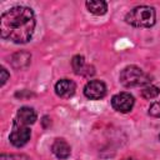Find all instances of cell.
Listing matches in <instances>:
<instances>
[{
    "instance_id": "6da1fadb",
    "label": "cell",
    "mask_w": 160,
    "mask_h": 160,
    "mask_svg": "<svg viewBox=\"0 0 160 160\" xmlns=\"http://www.w3.org/2000/svg\"><path fill=\"white\" fill-rule=\"evenodd\" d=\"M36 25L32 9L28 6H14L0 18L1 38L15 44L28 42L34 34Z\"/></svg>"
},
{
    "instance_id": "7a4b0ae2",
    "label": "cell",
    "mask_w": 160,
    "mask_h": 160,
    "mask_svg": "<svg viewBox=\"0 0 160 160\" xmlns=\"http://www.w3.org/2000/svg\"><path fill=\"white\" fill-rule=\"evenodd\" d=\"M125 21L135 28H151L156 21V12L151 6L140 5L126 14Z\"/></svg>"
},
{
    "instance_id": "3957f363",
    "label": "cell",
    "mask_w": 160,
    "mask_h": 160,
    "mask_svg": "<svg viewBox=\"0 0 160 160\" xmlns=\"http://www.w3.org/2000/svg\"><path fill=\"white\" fill-rule=\"evenodd\" d=\"M120 82L125 88H136V86H146L150 84V76L145 74L140 68L135 65L126 66L120 72Z\"/></svg>"
},
{
    "instance_id": "277c9868",
    "label": "cell",
    "mask_w": 160,
    "mask_h": 160,
    "mask_svg": "<svg viewBox=\"0 0 160 160\" xmlns=\"http://www.w3.org/2000/svg\"><path fill=\"white\" fill-rule=\"evenodd\" d=\"M30 135H31V131H30V129L26 125H22V124H19V122L14 121L12 130L10 132L9 140H10V142L14 146L21 148V146H24L29 141Z\"/></svg>"
},
{
    "instance_id": "5b68a950",
    "label": "cell",
    "mask_w": 160,
    "mask_h": 160,
    "mask_svg": "<svg viewBox=\"0 0 160 160\" xmlns=\"http://www.w3.org/2000/svg\"><path fill=\"white\" fill-rule=\"evenodd\" d=\"M135 104V100H134V96L130 94V92H119L116 95H114L111 98V106L119 111V112H129L131 111L132 106Z\"/></svg>"
},
{
    "instance_id": "8992f818",
    "label": "cell",
    "mask_w": 160,
    "mask_h": 160,
    "mask_svg": "<svg viewBox=\"0 0 160 160\" xmlns=\"http://www.w3.org/2000/svg\"><path fill=\"white\" fill-rule=\"evenodd\" d=\"M84 95L90 100H100L106 95V85L100 80H90L84 86Z\"/></svg>"
},
{
    "instance_id": "52a82bcc",
    "label": "cell",
    "mask_w": 160,
    "mask_h": 160,
    "mask_svg": "<svg viewBox=\"0 0 160 160\" xmlns=\"http://www.w3.org/2000/svg\"><path fill=\"white\" fill-rule=\"evenodd\" d=\"M76 85L72 80L69 79H61L55 84V92L58 96L62 99H69L75 94Z\"/></svg>"
},
{
    "instance_id": "ba28073f",
    "label": "cell",
    "mask_w": 160,
    "mask_h": 160,
    "mask_svg": "<svg viewBox=\"0 0 160 160\" xmlns=\"http://www.w3.org/2000/svg\"><path fill=\"white\" fill-rule=\"evenodd\" d=\"M35 120H36V112H35V110L32 108H29V106H22V108H20L18 110L14 121L28 126L30 124H34Z\"/></svg>"
},
{
    "instance_id": "9c48e42d",
    "label": "cell",
    "mask_w": 160,
    "mask_h": 160,
    "mask_svg": "<svg viewBox=\"0 0 160 160\" xmlns=\"http://www.w3.org/2000/svg\"><path fill=\"white\" fill-rule=\"evenodd\" d=\"M51 151L58 159H66L70 156L71 148L64 139H56L51 145Z\"/></svg>"
},
{
    "instance_id": "30bf717a",
    "label": "cell",
    "mask_w": 160,
    "mask_h": 160,
    "mask_svg": "<svg viewBox=\"0 0 160 160\" xmlns=\"http://www.w3.org/2000/svg\"><path fill=\"white\" fill-rule=\"evenodd\" d=\"M71 66H72L75 74H78V75H88V76H89V75L94 74V72L89 71V69H92V68H90V66H88V65L85 64L84 56H81V55H75V56L72 58V60H71Z\"/></svg>"
},
{
    "instance_id": "8fae6325",
    "label": "cell",
    "mask_w": 160,
    "mask_h": 160,
    "mask_svg": "<svg viewBox=\"0 0 160 160\" xmlns=\"http://www.w3.org/2000/svg\"><path fill=\"white\" fill-rule=\"evenodd\" d=\"M30 59H31V55L26 51H19V52H15L11 58V64L15 69L18 70H21V69H25L29 64H30Z\"/></svg>"
},
{
    "instance_id": "7c38bea8",
    "label": "cell",
    "mask_w": 160,
    "mask_h": 160,
    "mask_svg": "<svg viewBox=\"0 0 160 160\" xmlns=\"http://www.w3.org/2000/svg\"><path fill=\"white\" fill-rule=\"evenodd\" d=\"M85 5L88 10L94 15H104L108 10V4L100 0H90V1H86Z\"/></svg>"
},
{
    "instance_id": "4fadbf2b",
    "label": "cell",
    "mask_w": 160,
    "mask_h": 160,
    "mask_svg": "<svg viewBox=\"0 0 160 160\" xmlns=\"http://www.w3.org/2000/svg\"><path fill=\"white\" fill-rule=\"evenodd\" d=\"M159 94H160L159 88H156V86H154V85H150V84L146 85V86H144L142 90H141V95H142L144 99H154V98H156Z\"/></svg>"
},
{
    "instance_id": "5bb4252c",
    "label": "cell",
    "mask_w": 160,
    "mask_h": 160,
    "mask_svg": "<svg viewBox=\"0 0 160 160\" xmlns=\"http://www.w3.org/2000/svg\"><path fill=\"white\" fill-rule=\"evenodd\" d=\"M0 160H30V158L24 154H2L0 156Z\"/></svg>"
},
{
    "instance_id": "9a60e30c",
    "label": "cell",
    "mask_w": 160,
    "mask_h": 160,
    "mask_svg": "<svg viewBox=\"0 0 160 160\" xmlns=\"http://www.w3.org/2000/svg\"><path fill=\"white\" fill-rule=\"evenodd\" d=\"M149 115L154 116V118H160V102H152L149 106Z\"/></svg>"
},
{
    "instance_id": "2e32d148",
    "label": "cell",
    "mask_w": 160,
    "mask_h": 160,
    "mask_svg": "<svg viewBox=\"0 0 160 160\" xmlns=\"http://www.w3.org/2000/svg\"><path fill=\"white\" fill-rule=\"evenodd\" d=\"M0 72H1V79H0V80H1V85H4V84L6 82L8 78H9V72L6 71L5 68H1V71H0Z\"/></svg>"
},
{
    "instance_id": "e0dca14e",
    "label": "cell",
    "mask_w": 160,
    "mask_h": 160,
    "mask_svg": "<svg viewBox=\"0 0 160 160\" xmlns=\"http://www.w3.org/2000/svg\"><path fill=\"white\" fill-rule=\"evenodd\" d=\"M125 160H135V159H125Z\"/></svg>"
},
{
    "instance_id": "ac0fdd59",
    "label": "cell",
    "mask_w": 160,
    "mask_h": 160,
    "mask_svg": "<svg viewBox=\"0 0 160 160\" xmlns=\"http://www.w3.org/2000/svg\"><path fill=\"white\" fill-rule=\"evenodd\" d=\"M159 139H160V135H159Z\"/></svg>"
}]
</instances>
